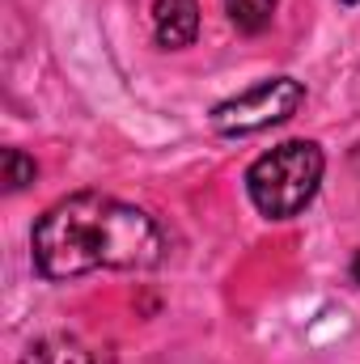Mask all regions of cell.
<instances>
[{"instance_id":"1","label":"cell","mask_w":360,"mask_h":364,"mask_svg":"<svg viewBox=\"0 0 360 364\" xmlns=\"http://www.w3.org/2000/svg\"><path fill=\"white\" fill-rule=\"evenodd\" d=\"M34 272L51 284L85 272H153L166 259L162 225L115 195L77 191L51 203L30 233Z\"/></svg>"},{"instance_id":"2","label":"cell","mask_w":360,"mask_h":364,"mask_svg":"<svg viewBox=\"0 0 360 364\" xmlns=\"http://www.w3.org/2000/svg\"><path fill=\"white\" fill-rule=\"evenodd\" d=\"M322 174H327V157L314 140H284L250 161L246 195L268 220H292L314 203Z\"/></svg>"},{"instance_id":"3","label":"cell","mask_w":360,"mask_h":364,"mask_svg":"<svg viewBox=\"0 0 360 364\" xmlns=\"http://www.w3.org/2000/svg\"><path fill=\"white\" fill-rule=\"evenodd\" d=\"M301 106H305V85L297 77H268L250 90L216 102L212 106V127L221 136H255V132L288 123Z\"/></svg>"},{"instance_id":"4","label":"cell","mask_w":360,"mask_h":364,"mask_svg":"<svg viewBox=\"0 0 360 364\" xmlns=\"http://www.w3.org/2000/svg\"><path fill=\"white\" fill-rule=\"evenodd\" d=\"M153 34L166 51H182L199 34V0H157L153 4Z\"/></svg>"},{"instance_id":"5","label":"cell","mask_w":360,"mask_h":364,"mask_svg":"<svg viewBox=\"0 0 360 364\" xmlns=\"http://www.w3.org/2000/svg\"><path fill=\"white\" fill-rule=\"evenodd\" d=\"M21 364H102V356L93 352L90 343H81L77 335H43L34 339L26 352H21Z\"/></svg>"},{"instance_id":"6","label":"cell","mask_w":360,"mask_h":364,"mask_svg":"<svg viewBox=\"0 0 360 364\" xmlns=\"http://www.w3.org/2000/svg\"><path fill=\"white\" fill-rule=\"evenodd\" d=\"M275 4H280V0H225V13H229V21H233L242 34H259V30L271 26Z\"/></svg>"},{"instance_id":"7","label":"cell","mask_w":360,"mask_h":364,"mask_svg":"<svg viewBox=\"0 0 360 364\" xmlns=\"http://www.w3.org/2000/svg\"><path fill=\"white\" fill-rule=\"evenodd\" d=\"M34 178H38V161H34L30 153H21V149H4V153H0V182H4L9 195L26 191Z\"/></svg>"},{"instance_id":"8","label":"cell","mask_w":360,"mask_h":364,"mask_svg":"<svg viewBox=\"0 0 360 364\" xmlns=\"http://www.w3.org/2000/svg\"><path fill=\"white\" fill-rule=\"evenodd\" d=\"M352 279H356V284H360V255H356V259H352Z\"/></svg>"},{"instance_id":"9","label":"cell","mask_w":360,"mask_h":364,"mask_svg":"<svg viewBox=\"0 0 360 364\" xmlns=\"http://www.w3.org/2000/svg\"><path fill=\"white\" fill-rule=\"evenodd\" d=\"M344 4H360V0H344Z\"/></svg>"}]
</instances>
